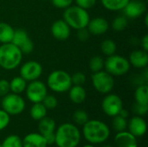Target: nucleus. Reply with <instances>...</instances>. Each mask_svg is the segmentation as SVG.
Returning a JSON list of instances; mask_svg holds the SVG:
<instances>
[{
	"mask_svg": "<svg viewBox=\"0 0 148 147\" xmlns=\"http://www.w3.org/2000/svg\"><path fill=\"white\" fill-rule=\"evenodd\" d=\"M82 133L87 141L91 144L104 143L110 136V129L104 122L98 120H88L82 128Z\"/></svg>",
	"mask_w": 148,
	"mask_h": 147,
	"instance_id": "nucleus-1",
	"label": "nucleus"
},
{
	"mask_svg": "<svg viewBox=\"0 0 148 147\" xmlns=\"http://www.w3.org/2000/svg\"><path fill=\"white\" fill-rule=\"evenodd\" d=\"M55 144L58 147H76L81 140L78 127L71 123L62 124L55 132Z\"/></svg>",
	"mask_w": 148,
	"mask_h": 147,
	"instance_id": "nucleus-2",
	"label": "nucleus"
},
{
	"mask_svg": "<svg viewBox=\"0 0 148 147\" xmlns=\"http://www.w3.org/2000/svg\"><path fill=\"white\" fill-rule=\"evenodd\" d=\"M22 51L12 42L0 46V68L4 70H14L22 62Z\"/></svg>",
	"mask_w": 148,
	"mask_h": 147,
	"instance_id": "nucleus-3",
	"label": "nucleus"
},
{
	"mask_svg": "<svg viewBox=\"0 0 148 147\" xmlns=\"http://www.w3.org/2000/svg\"><path fill=\"white\" fill-rule=\"evenodd\" d=\"M62 19L71 29L78 30L87 28L90 16L87 10H84L77 5H71L64 10Z\"/></svg>",
	"mask_w": 148,
	"mask_h": 147,
	"instance_id": "nucleus-4",
	"label": "nucleus"
},
{
	"mask_svg": "<svg viewBox=\"0 0 148 147\" xmlns=\"http://www.w3.org/2000/svg\"><path fill=\"white\" fill-rule=\"evenodd\" d=\"M47 87L53 92L62 94L68 92L71 88V75L62 69L52 71L47 78Z\"/></svg>",
	"mask_w": 148,
	"mask_h": 147,
	"instance_id": "nucleus-5",
	"label": "nucleus"
},
{
	"mask_svg": "<svg viewBox=\"0 0 148 147\" xmlns=\"http://www.w3.org/2000/svg\"><path fill=\"white\" fill-rule=\"evenodd\" d=\"M131 65L128 59L119 55H112L104 60V69L113 76H121L128 73Z\"/></svg>",
	"mask_w": 148,
	"mask_h": 147,
	"instance_id": "nucleus-6",
	"label": "nucleus"
},
{
	"mask_svg": "<svg viewBox=\"0 0 148 147\" xmlns=\"http://www.w3.org/2000/svg\"><path fill=\"white\" fill-rule=\"evenodd\" d=\"M2 109L9 115H18L22 113L26 107L23 98L17 94L9 93L4 95L0 102Z\"/></svg>",
	"mask_w": 148,
	"mask_h": 147,
	"instance_id": "nucleus-7",
	"label": "nucleus"
},
{
	"mask_svg": "<svg viewBox=\"0 0 148 147\" xmlns=\"http://www.w3.org/2000/svg\"><path fill=\"white\" fill-rule=\"evenodd\" d=\"M91 81L95 89L103 94H108L114 88V79L105 70H101L96 73H93Z\"/></svg>",
	"mask_w": 148,
	"mask_h": 147,
	"instance_id": "nucleus-8",
	"label": "nucleus"
},
{
	"mask_svg": "<svg viewBox=\"0 0 148 147\" xmlns=\"http://www.w3.org/2000/svg\"><path fill=\"white\" fill-rule=\"evenodd\" d=\"M25 93L26 97L32 103L42 102L48 94V87L43 81L38 79L29 81V83L27 84Z\"/></svg>",
	"mask_w": 148,
	"mask_h": 147,
	"instance_id": "nucleus-9",
	"label": "nucleus"
},
{
	"mask_svg": "<svg viewBox=\"0 0 148 147\" xmlns=\"http://www.w3.org/2000/svg\"><path fill=\"white\" fill-rule=\"evenodd\" d=\"M101 108L105 114L109 117H114L119 114L123 108L121 98L115 94H108L101 102Z\"/></svg>",
	"mask_w": 148,
	"mask_h": 147,
	"instance_id": "nucleus-10",
	"label": "nucleus"
},
{
	"mask_svg": "<svg viewBox=\"0 0 148 147\" xmlns=\"http://www.w3.org/2000/svg\"><path fill=\"white\" fill-rule=\"evenodd\" d=\"M42 74V66L36 61H28L22 64L19 75L26 81L38 80Z\"/></svg>",
	"mask_w": 148,
	"mask_h": 147,
	"instance_id": "nucleus-11",
	"label": "nucleus"
},
{
	"mask_svg": "<svg viewBox=\"0 0 148 147\" xmlns=\"http://www.w3.org/2000/svg\"><path fill=\"white\" fill-rule=\"evenodd\" d=\"M11 42L15 44L23 54H29L34 49V43L32 40L29 38L28 33L22 29L15 30Z\"/></svg>",
	"mask_w": 148,
	"mask_h": 147,
	"instance_id": "nucleus-12",
	"label": "nucleus"
},
{
	"mask_svg": "<svg viewBox=\"0 0 148 147\" xmlns=\"http://www.w3.org/2000/svg\"><path fill=\"white\" fill-rule=\"evenodd\" d=\"M123 12L124 16L127 18H139L147 12V4L144 1L130 0L123 9Z\"/></svg>",
	"mask_w": 148,
	"mask_h": 147,
	"instance_id": "nucleus-13",
	"label": "nucleus"
},
{
	"mask_svg": "<svg viewBox=\"0 0 148 147\" xmlns=\"http://www.w3.org/2000/svg\"><path fill=\"white\" fill-rule=\"evenodd\" d=\"M50 31L53 37L56 40L65 41L70 36L71 28L63 19H59L52 23Z\"/></svg>",
	"mask_w": 148,
	"mask_h": 147,
	"instance_id": "nucleus-14",
	"label": "nucleus"
},
{
	"mask_svg": "<svg viewBox=\"0 0 148 147\" xmlns=\"http://www.w3.org/2000/svg\"><path fill=\"white\" fill-rule=\"evenodd\" d=\"M87 29L89 31L90 35L101 36L105 34L108 30L109 23L106 18L98 16L89 20L87 25Z\"/></svg>",
	"mask_w": 148,
	"mask_h": 147,
	"instance_id": "nucleus-15",
	"label": "nucleus"
},
{
	"mask_svg": "<svg viewBox=\"0 0 148 147\" xmlns=\"http://www.w3.org/2000/svg\"><path fill=\"white\" fill-rule=\"evenodd\" d=\"M127 126L129 129L128 132L136 138L141 137L147 133V122L141 116H134L127 123Z\"/></svg>",
	"mask_w": 148,
	"mask_h": 147,
	"instance_id": "nucleus-16",
	"label": "nucleus"
},
{
	"mask_svg": "<svg viewBox=\"0 0 148 147\" xmlns=\"http://www.w3.org/2000/svg\"><path fill=\"white\" fill-rule=\"evenodd\" d=\"M128 62L131 66L136 68H145L148 64L147 51L143 49H136L129 55Z\"/></svg>",
	"mask_w": 148,
	"mask_h": 147,
	"instance_id": "nucleus-17",
	"label": "nucleus"
},
{
	"mask_svg": "<svg viewBox=\"0 0 148 147\" xmlns=\"http://www.w3.org/2000/svg\"><path fill=\"white\" fill-rule=\"evenodd\" d=\"M114 141L116 147H137V139L131 133L125 131L119 132L115 138Z\"/></svg>",
	"mask_w": 148,
	"mask_h": 147,
	"instance_id": "nucleus-18",
	"label": "nucleus"
},
{
	"mask_svg": "<svg viewBox=\"0 0 148 147\" xmlns=\"http://www.w3.org/2000/svg\"><path fill=\"white\" fill-rule=\"evenodd\" d=\"M23 141V147H47V142L44 137L37 133L27 134Z\"/></svg>",
	"mask_w": 148,
	"mask_h": 147,
	"instance_id": "nucleus-19",
	"label": "nucleus"
},
{
	"mask_svg": "<svg viewBox=\"0 0 148 147\" xmlns=\"http://www.w3.org/2000/svg\"><path fill=\"white\" fill-rule=\"evenodd\" d=\"M69 97L70 101L75 104H81L86 100V89L83 88V86L72 85L69 90Z\"/></svg>",
	"mask_w": 148,
	"mask_h": 147,
	"instance_id": "nucleus-20",
	"label": "nucleus"
},
{
	"mask_svg": "<svg viewBox=\"0 0 148 147\" xmlns=\"http://www.w3.org/2000/svg\"><path fill=\"white\" fill-rule=\"evenodd\" d=\"M56 129V124L53 119L46 116L43 119L39 120V123H38L39 133L42 134L43 137L55 133Z\"/></svg>",
	"mask_w": 148,
	"mask_h": 147,
	"instance_id": "nucleus-21",
	"label": "nucleus"
},
{
	"mask_svg": "<svg viewBox=\"0 0 148 147\" xmlns=\"http://www.w3.org/2000/svg\"><path fill=\"white\" fill-rule=\"evenodd\" d=\"M15 29L7 23L0 22V42L2 44L11 42Z\"/></svg>",
	"mask_w": 148,
	"mask_h": 147,
	"instance_id": "nucleus-22",
	"label": "nucleus"
},
{
	"mask_svg": "<svg viewBox=\"0 0 148 147\" xmlns=\"http://www.w3.org/2000/svg\"><path fill=\"white\" fill-rule=\"evenodd\" d=\"M130 0H101L102 6L110 11H121Z\"/></svg>",
	"mask_w": 148,
	"mask_h": 147,
	"instance_id": "nucleus-23",
	"label": "nucleus"
},
{
	"mask_svg": "<svg viewBox=\"0 0 148 147\" xmlns=\"http://www.w3.org/2000/svg\"><path fill=\"white\" fill-rule=\"evenodd\" d=\"M47 112L48 110L44 107V105L42 102H38V103H33V106L31 107L29 111V114L34 120L39 121L40 120L47 116Z\"/></svg>",
	"mask_w": 148,
	"mask_h": 147,
	"instance_id": "nucleus-24",
	"label": "nucleus"
},
{
	"mask_svg": "<svg viewBox=\"0 0 148 147\" xmlns=\"http://www.w3.org/2000/svg\"><path fill=\"white\" fill-rule=\"evenodd\" d=\"M27 87V81L23 79L20 75L14 77L10 81V89L11 93L20 94L23 93Z\"/></svg>",
	"mask_w": 148,
	"mask_h": 147,
	"instance_id": "nucleus-25",
	"label": "nucleus"
},
{
	"mask_svg": "<svg viewBox=\"0 0 148 147\" xmlns=\"http://www.w3.org/2000/svg\"><path fill=\"white\" fill-rule=\"evenodd\" d=\"M135 102L148 105V86L144 83L139 85L134 92Z\"/></svg>",
	"mask_w": 148,
	"mask_h": 147,
	"instance_id": "nucleus-26",
	"label": "nucleus"
},
{
	"mask_svg": "<svg viewBox=\"0 0 148 147\" xmlns=\"http://www.w3.org/2000/svg\"><path fill=\"white\" fill-rule=\"evenodd\" d=\"M101 50L106 56L114 55L117 50V45L112 39H105L101 43Z\"/></svg>",
	"mask_w": 148,
	"mask_h": 147,
	"instance_id": "nucleus-27",
	"label": "nucleus"
},
{
	"mask_svg": "<svg viewBox=\"0 0 148 147\" xmlns=\"http://www.w3.org/2000/svg\"><path fill=\"white\" fill-rule=\"evenodd\" d=\"M88 67L90 71L93 73L99 72L104 68V59L100 55H95L91 57L88 62Z\"/></svg>",
	"mask_w": 148,
	"mask_h": 147,
	"instance_id": "nucleus-28",
	"label": "nucleus"
},
{
	"mask_svg": "<svg viewBox=\"0 0 148 147\" xmlns=\"http://www.w3.org/2000/svg\"><path fill=\"white\" fill-rule=\"evenodd\" d=\"M128 25V18L125 16H116L111 23V26L115 31H123Z\"/></svg>",
	"mask_w": 148,
	"mask_h": 147,
	"instance_id": "nucleus-29",
	"label": "nucleus"
},
{
	"mask_svg": "<svg viewBox=\"0 0 148 147\" xmlns=\"http://www.w3.org/2000/svg\"><path fill=\"white\" fill-rule=\"evenodd\" d=\"M2 147H23V141L17 135H10L4 139L1 144Z\"/></svg>",
	"mask_w": 148,
	"mask_h": 147,
	"instance_id": "nucleus-30",
	"label": "nucleus"
},
{
	"mask_svg": "<svg viewBox=\"0 0 148 147\" xmlns=\"http://www.w3.org/2000/svg\"><path fill=\"white\" fill-rule=\"evenodd\" d=\"M113 127L116 132H122L125 131L127 127V119L120 116L119 114L114 117L113 120Z\"/></svg>",
	"mask_w": 148,
	"mask_h": 147,
	"instance_id": "nucleus-31",
	"label": "nucleus"
},
{
	"mask_svg": "<svg viewBox=\"0 0 148 147\" xmlns=\"http://www.w3.org/2000/svg\"><path fill=\"white\" fill-rule=\"evenodd\" d=\"M73 120L76 125L83 126L88 120V113L83 110H76L73 114Z\"/></svg>",
	"mask_w": 148,
	"mask_h": 147,
	"instance_id": "nucleus-32",
	"label": "nucleus"
},
{
	"mask_svg": "<svg viewBox=\"0 0 148 147\" xmlns=\"http://www.w3.org/2000/svg\"><path fill=\"white\" fill-rule=\"evenodd\" d=\"M42 103L44 105V107L47 108V110H52V109H55L57 107L58 101H57L56 96L47 94L45 96V98L43 99V101H42Z\"/></svg>",
	"mask_w": 148,
	"mask_h": 147,
	"instance_id": "nucleus-33",
	"label": "nucleus"
},
{
	"mask_svg": "<svg viewBox=\"0 0 148 147\" xmlns=\"http://www.w3.org/2000/svg\"><path fill=\"white\" fill-rule=\"evenodd\" d=\"M71 81L73 85L83 86L86 82V75L82 72H76L71 75Z\"/></svg>",
	"mask_w": 148,
	"mask_h": 147,
	"instance_id": "nucleus-34",
	"label": "nucleus"
},
{
	"mask_svg": "<svg viewBox=\"0 0 148 147\" xmlns=\"http://www.w3.org/2000/svg\"><path fill=\"white\" fill-rule=\"evenodd\" d=\"M148 105H144L135 102L133 105V112L138 116H143L147 113Z\"/></svg>",
	"mask_w": 148,
	"mask_h": 147,
	"instance_id": "nucleus-35",
	"label": "nucleus"
},
{
	"mask_svg": "<svg viewBox=\"0 0 148 147\" xmlns=\"http://www.w3.org/2000/svg\"><path fill=\"white\" fill-rule=\"evenodd\" d=\"M10 122V115H9L5 111L0 109V131L5 129Z\"/></svg>",
	"mask_w": 148,
	"mask_h": 147,
	"instance_id": "nucleus-36",
	"label": "nucleus"
},
{
	"mask_svg": "<svg viewBox=\"0 0 148 147\" xmlns=\"http://www.w3.org/2000/svg\"><path fill=\"white\" fill-rule=\"evenodd\" d=\"M75 4L84 10H90L92 9L95 4L97 0H74Z\"/></svg>",
	"mask_w": 148,
	"mask_h": 147,
	"instance_id": "nucleus-37",
	"label": "nucleus"
},
{
	"mask_svg": "<svg viewBox=\"0 0 148 147\" xmlns=\"http://www.w3.org/2000/svg\"><path fill=\"white\" fill-rule=\"evenodd\" d=\"M51 3L56 8L65 10L73 4L74 0H51Z\"/></svg>",
	"mask_w": 148,
	"mask_h": 147,
	"instance_id": "nucleus-38",
	"label": "nucleus"
},
{
	"mask_svg": "<svg viewBox=\"0 0 148 147\" xmlns=\"http://www.w3.org/2000/svg\"><path fill=\"white\" fill-rule=\"evenodd\" d=\"M10 92V81L5 79L0 80V97H3Z\"/></svg>",
	"mask_w": 148,
	"mask_h": 147,
	"instance_id": "nucleus-39",
	"label": "nucleus"
},
{
	"mask_svg": "<svg viewBox=\"0 0 148 147\" xmlns=\"http://www.w3.org/2000/svg\"><path fill=\"white\" fill-rule=\"evenodd\" d=\"M89 36H90V33L87 28H83V29L77 30V38L81 42H85V41L88 40Z\"/></svg>",
	"mask_w": 148,
	"mask_h": 147,
	"instance_id": "nucleus-40",
	"label": "nucleus"
},
{
	"mask_svg": "<svg viewBox=\"0 0 148 147\" xmlns=\"http://www.w3.org/2000/svg\"><path fill=\"white\" fill-rule=\"evenodd\" d=\"M44 139H45V140H46L48 146H49V145H52V144L55 143V140H56V134H55V133H50V134H49V135L44 136Z\"/></svg>",
	"mask_w": 148,
	"mask_h": 147,
	"instance_id": "nucleus-41",
	"label": "nucleus"
},
{
	"mask_svg": "<svg viewBox=\"0 0 148 147\" xmlns=\"http://www.w3.org/2000/svg\"><path fill=\"white\" fill-rule=\"evenodd\" d=\"M141 47L145 51H148V35H145L141 39Z\"/></svg>",
	"mask_w": 148,
	"mask_h": 147,
	"instance_id": "nucleus-42",
	"label": "nucleus"
},
{
	"mask_svg": "<svg viewBox=\"0 0 148 147\" xmlns=\"http://www.w3.org/2000/svg\"><path fill=\"white\" fill-rule=\"evenodd\" d=\"M119 115H120V116H121V117H123V118H125V119H127V118L129 116V113H128V111H127V110H126V109L122 108V109L121 110V112L119 113Z\"/></svg>",
	"mask_w": 148,
	"mask_h": 147,
	"instance_id": "nucleus-43",
	"label": "nucleus"
},
{
	"mask_svg": "<svg viewBox=\"0 0 148 147\" xmlns=\"http://www.w3.org/2000/svg\"><path fill=\"white\" fill-rule=\"evenodd\" d=\"M83 147H95L93 146V144H88V145H85Z\"/></svg>",
	"mask_w": 148,
	"mask_h": 147,
	"instance_id": "nucleus-44",
	"label": "nucleus"
},
{
	"mask_svg": "<svg viewBox=\"0 0 148 147\" xmlns=\"http://www.w3.org/2000/svg\"><path fill=\"white\" fill-rule=\"evenodd\" d=\"M145 23L147 26V15H146V17H145Z\"/></svg>",
	"mask_w": 148,
	"mask_h": 147,
	"instance_id": "nucleus-45",
	"label": "nucleus"
},
{
	"mask_svg": "<svg viewBox=\"0 0 148 147\" xmlns=\"http://www.w3.org/2000/svg\"><path fill=\"white\" fill-rule=\"evenodd\" d=\"M104 147H114V146H104Z\"/></svg>",
	"mask_w": 148,
	"mask_h": 147,
	"instance_id": "nucleus-46",
	"label": "nucleus"
},
{
	"mask_svg": "<svg viewBox=\"0 0 148 147\" xmlns=\"http://www.w3.org/2000/svg\"><path fill=\"white\" fill-rule=\"evenodd\" d=\"M137 1H144V0H137Z\"/></svg>",
	"mask_w": 148,
	"mask_h": 147,
	"instance_id": "nucleus-47",
	"label": "nucleus"
},
{
	"mask_svg": "<svg viewBox=\"0 0 148 147\" xmlns=\"http://www.w3.org/2000/svg\"><path fill=\"white\" fill-rule=\"evenodd\" d=\"M0 147H2V145H1V143H0Z\"/></svg>",
	"mask_w": 148,
	"mask_h": 147,
	"instance_id": "nucleus-48",
	"label": "nucleus"
},
{
	"mask_svg": "<svg viewBox=\"0 0 148 147\" xmlns=\"http://www.w3.org/2000/svg\"><path fill=\"white\" fill-rule=\"evenodd\" d=\"M0 102H1V100H0Z\"/></svg>",
	"mask_w": 148,
	"mask_h": 147,
	"instance_id": "nucleus-49",
	"label": "nucleus"
}]
</instances>
